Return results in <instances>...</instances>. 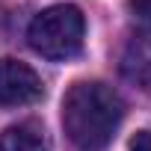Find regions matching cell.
Returning a JSON list of instances; mask_svg holds the SVG:
<instances>
[{
    "mask_svg": "<svg viewBox=\"0 0 151 151\" xmlns=\"http://www.w3.org/2000/svg\"><path fill=\"white\" fill-rule=\"evenodd\" d=\"M42 98L39 74L21 59H0V107H21Z\"/></svg>",
    "mask_w": 151,
    "mask_h": 151,
    "instance_id": "obj_3",
    "label": "cell"
},
{
    "mask_svg": "<svg viewBox=\"0 0 151 151\" xmlns=\"http://www.w3.org/2000/svg\"><path fill=\"white\" fill-rule=\"evenodd\" d=\"M0 151H47V133L39 122H21L3 130Z\"/></svg>",
    "mask_w": 151,
    "mask_h": 151,
    "instance_id": "obj_5",
    "label": "cell"
},
{
    "mask_svg": "<svg viewBox=\"0 0 151 151\" xmlns=\"http://www.w3.org/2000/svg\"><path fill=\"white\" fill-rule=\"evenodd\" d=\"M130 12H133L139 21L151 24V0H130Z\"/></svg>",
    "mask_w": 151,
    "mask_h": 151,
    "instance_id": "obj_7",
    "label": "cell"
},
{
    "mask_svg": "<svg viewBox=\"0 0 151 151\" xmlns=\"http://www.w3.org/2000/svg\"><path fill=\"white\" fill-rule=\"evenodd\" d=\"M130 151H151V130H136L130 136Z\"/></svg>",
    "mask_w": 151,
    "mask_h": 151,
    "instance_id": "obj_6",
    "label": "cell"
},
{
    "mask_svg": "<svg viewBox=\"0 0 151 151\" xmlns=\"http://www.w3.org/2000/svg\"><path fill=\"white\" fill-rule=\"evenodd\" d=\"M83 36H86L83 12L71 3H59V6H50V9L39 12L27 27L30 47L36 53H42L45 59L77 56L80 47H83Z\"/></svg>",
    "mask_w": 151,
    "mask_h": 151,
    "instance_id": "obj_2",
    "label": "cell"
},
{
    "mask_svg": "<svg viewBox=\"0 0 151 151\" xmlns=\"http://www.w3.org/2000/svg\"><path fill=\"white\" fill-rule=\"evenodd\" d=\"M122 98L95 80L74 83L62 98V127L80 151H104L122 122Z\"/></svg>",
    "mask_w": 151,
    "mask_h": 151,
    "instance_id": "obj_1",
    "label": "cell"
},
{
    "mask_svg": "<svg viewBox=\"0 0 151 151\" xmlns=\"http://www.w3.org/2000/svg\"><path fill=\"white\" fill-rule=\"evenodd\" d=\"M122 74L142 89H151V30H136L122 50Z\"/></svg>",
    "mask_w": 151,
    "mask_h": 151,
    "instance_id": "obj_4",
    "label": "cell"
}]
</instances>
